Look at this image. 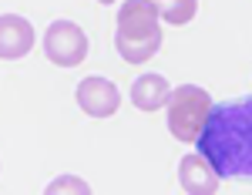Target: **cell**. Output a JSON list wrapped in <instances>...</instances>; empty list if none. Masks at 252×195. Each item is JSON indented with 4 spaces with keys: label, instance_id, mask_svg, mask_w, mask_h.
I'll return each mask as SVG.
<instances>
[{
    "label": "cell",
    "instance_id": "12",
    "mask_svg": "<svg viewBox=\"0 0 252 195\" xmlns=\"http://www.w3.org/2000/svg\"><path fill=\"white\" fill-rule=\"evenodd\" d=\"M155 3H158V0H155Z\"/></svg>",
    "mask_w": 252,
    "mask_h": 195
},
{
    "label": "cell",
    "instance_id": "10",
    "mask_svg": "<svg viewBox=\"0 0 252 195\" xmlns=\"http://www.w3.org/2000/svg\"><path fill=\"white\" fill-rule=\"evenodd\" d=\"M44 195H91V185L78 175H61L44 189Z\"/></svg>",
    "mask_w": 252,
    "mask_h": 195
},
{
    "label": "cell",
    "instance_id": "8",
    "mask_svg": "<svg viewBox=\"0 0 252 195\" xmlns=\"http://www.w3.org/2000/svg\"><path fill=\"white\" fill-rule=\"evenodd\" d=\"M168 95H172V88H168V81L161 78V74H141L131 84V104H135L138 111H158V108H165Z\"/></svg>",
    "mask_w": 252,
    "mask_h": 195
},
{
    "label": "cell",
    "instance_id": "9",
    "mask_svg": "<svg viewBox=\"0 0 252 195\" xmlns=\"http://www.w3.org/2000/svg\"><path fill=\"white\" fill-rule=\"evenodd\" d=\"M195 10H198V0H161L158 17L165 24H172V27H182L195 17Z\"/></svg>",
    "mask_w": 252,
    "mask_h": 195
},
{
    "label": "cell",
    "instance_id": "7",
    "mask_svg": "<svg viewBox=\"0 0 252 195\" xmlns=\"http://www.w3.org/2000/svg\"><path fill=\"white\" fill-rule=\"evenodd\" d=\"M178 182L189 195H215L222 178L215 175V168L198 152H192V155H185L178 162Z\"/></svg>",
    "mask_w": 252,
    "mask_h": 195
},
{
    "label": "cell",
    "instance_id": "6",
    "mask_svg": "<svg viewBox=\"0 0 252 195\" xmlns=\"http://www.w3.org/2000/svg\"><path fill=\"white\" fill-rule=\"evenodd\" d=\"M34 47V27L31 20L20 14H0V58L17 61L24 54H31Z\"/></svg>",
    "mask_w": 252,
    "mask_h": 195
},
{
    "label": "cell",
    "instance_id": "3",
    "mask_svg": "<svg viewBox=\"0 0 252 195\" xmlns=\"http://www.w3.org/2000/svg\"><path fill=\"white\" fill-rule=\"evenodd\" d=\"M165 111H168L172 138L192 145L198 138V131H202L209 111H212V95L205 88H198V84H178V88H172V95L165 101Z\"/></svg>",
    "mask_w": 252,
    "mask_h": 195
},
{
    "label": "cell",
    "instance_id": "2",
    "mask_svg": "<svg viewBox=\"0 0 252 195\" xmlns=\"http://www.w3.org/2000/svg\"><path fill=\"white\" fill-rule=\"evenodd\" d=\"M115 47L128 64H145L161 51V17L155 0H125L118 10Z\"/></svg>",
    "mask_w": 252,
    "mask_h": 195
},
{
    "label": "cell",
    "instance_id": "1",
    "mask_svg": "<svg viewBox=\"0 0 252 195\" xmlns=\"http://www.w3.org/2000/svg\"><path fill=\"white\" fill-rule=\"evenodd\" d=\"M195 152L215 168L219 178L252 182V95L212 104Z\"/></svg>",
    "mask_w": 252,
    "mask_h": 195
},
{
    "label": "cell",
    "instance_id": "5",
    "mask_svg": "<svg viewBox=\"0 0 252 195\" xmlns=\"http://www.w3.org/2000/svg\"><path fill=\"white\" fill-rule=\"evenodd\" d=\"M78 104L91 118H111L121 104V95L108 78H84L78 84Z\"/></svg>",
    "mask_w": 252,
    "mask_h": 195
},
{
    "label": "cell",
    "instance_id": "4",
    "mask_svg": "<svg viewBox=\"0 0 252 195\" xmlns=\"http://www.w3.org/2000/svg\"><path fill=\"white\" fill-rule=\"evenodd\" d=\"M44 54L58 67H78L88 58V34L74 20H54L44 31Z\"/></svg>",
    "mask_w": 252,
    "mask_h": 195
},
{
    "label": "cell",
    "instance_id": "11",
    "mask_svg": "<svg viewBox=\"0 0 252 195\" xmlns=\"http://www.w3.org/2000/svg\"><path fill=\"white\" fill-rule=\"evenodd\" d=\"M97 3H111V0H97Z\"/></svg>",
    "mask_w": 252,
    "mask_h": 195
}]
</instances>
